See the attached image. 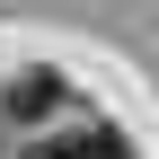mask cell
I'll return each instance as SVG.
<instances>
[{"mask_svg":"<svg viewBox=\"0 0 159 159\" xmlns=\"http://www.w3.org/2000/svg\"><path fill=\"white\" fill-rule=\"evenodd\" d=\"M62 106H71V89H62V71H44V62L0 89V115H9V124H53Z\"/></svg>","mask_w":159,"mask_h":159,"instance_id":"1","label":"cell"},{"mask_svg":"<svg viewBox=\"0 0 159 159\" xmlns=\"http://www.w3.org/2000/svg\"><path fill=\"white\" fill-rule=\"evenodd\" d=\"M27 159H133V142L115 124H80V133H62V142H35Z\"/></svg>","mask_w":159,"mask_h":159,"instance_id":"2","label":"cell"}]
</instances>
